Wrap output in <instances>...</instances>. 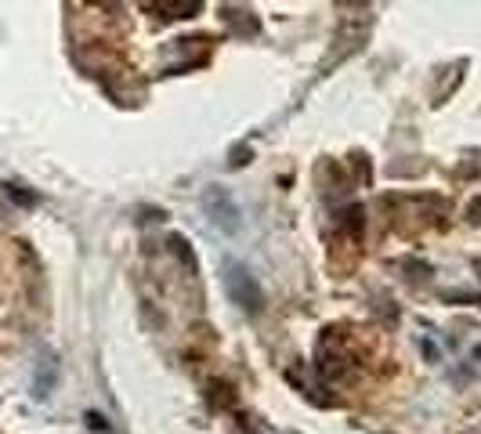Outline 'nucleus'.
Returning <instances> with one entry per match:
<instances>
[{
  "mask_svg": "<svg viewBox=\"0 0 481 434\" xmlns=\"http://www.w3.org/2000/svg\"><path fill=\"white\" fill-rule=\"evenodd\" d=\"M246 163V149H235L232 152V167H243Z\"/></svg>",
  "mask_w": 481,
  "mask_h": 434,
  "instance_id": "obj_5",
  "label": "nucleus"
},
{
  "mask_svg": "<svg viewBox=\"0 0 481 434\" xmlns=\"http://www.w3.org/2000/svg\"><path fill=\"white\" fill-rule=\"evenodd\" d=\"M87 427H91V431H109V424L102 420L98 413H87Z\"/></svg>",
  "mask_w": 481,
  "mask_h": 434,
  "instance_id": "obj_4",
  "label": "nucleus"
},
{
  "mask_svg": "<svg viewBox=\"0 0 481 434\" xmlns=\"http://www.w3.org/2000/svg\"><path fill=\"white\" fill-rule=\"evenodd\" d=\"M478 271H481V261H478Z\"/></svg>",
  "mask_w": 481,
  "mask_h": 434,
  "instance_id": "obj_9",
  "label": "nucleus"
},
{
  "mask_svg": "<svg viewBox=\"0 0 481 434\" xmlns=\"http://www.w3.org/2000/svg\"><path fill=\"white\" fill-rule=\"evenodd\" d=\"M224 289H228L232 304H239L243 311H261L264 308L261 286H257V279H253L243 264H228V268H224Z\"/></svg>",
  "mask_w": 481,
  "mask_h": 434,
  "instance_id": "obj_1",
  "label": "nucleus"
},
{
  "mask_svg": "<svg viewBox=\"0 0 481 434\" xmlns=\"http://www.w3.org/2000/svg\"><path fill=\"white\" fill-rule=\"evenodd\" d=\"M474 359H478V362H481V347H478V351H474Z\"/></svg>",
  "mask_w": 481,
  "mask_h": 434,
  "instance_id": "obj_8",
  "label": "nucleus"
},
{
  "mask_svg": "<svg viewBox=\"0 0 481 434\" xmlns=\"http://www.w3.org/2000/svg\"><path fill=\"white\" fill-rule=\"evenodd\" d=\"M471 214H474V221H481V203H474V206H471Z\"/></svg>",
  "mask_w": 481,
  "mask_h": 434,
  "instance_id": "obj_7",
  "label": "nucleus"
},
{
  "mask_svg": "<svg viewBox=\"0 0 481 434\" xmlns=\"http://www.w3.org/2000/svg\"><path fill=\"white\" fill-rule=\"evenodd\" d=\"M424 355H427L430 362H435V359H438V347H435V344H430V341H424Z\"/></svg>",
  "mask_w": 481,
  "mask_h": 434,
  "instance_id": "obj_6",
  "label": "nucleus"
},
{
  "mask_svg": "<svg viewBox=\"0 0 481 434\" xmlns=\"http://www.w3.org/2000/svg\"><path fill=\"white\" fill-rule=\"evenodd\" d=\"M362 206H347V210H344V217H341V228L347 232V235H359L362 232Z\"/></svg>",
  "mask_w": 481,
  "mask_h": 434,
  "instance_id": "obj_3",
  "label": "nucleus"
},
{
  "mask_svg": "<svg viewBox=\"0 0 481 434\" xmlns=\"http://www.w3.org/2000/svg\"><path fill=\"white\" fill-rule=\"evenodd\" d=\"M203 210H206V217H210L214 228L228 232V235L239 232V206H235V199L224 188H206L203 192Z\"/></svg>",
  "mask_w": 481,
  "mask_h": 434,
  "instance_id": "obj_2",
  "label": "nucleus"
}]
</instances>
